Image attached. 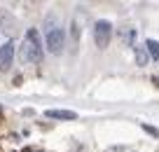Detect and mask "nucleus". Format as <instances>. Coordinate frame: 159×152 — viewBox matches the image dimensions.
<instances>
[{"mask_svg":"<svg viewBox=\"0 0 159 152\" xmlns=\"http://www.w3.org/2000/svg\"><path fill=\"white\" fill-rule=\"evenodd\" d=\"M110 38H112V24L105 19L96 21L94 26V40H96V47L98 49H105L110 44Z\"/></svg>","mask_w":159,"mask_h":152,"instance_id":"obj_3","label":"nucleus"},{"mask_svg":"<svg viewBox=\"0 0 159 152\" xmlns=\"http://www.w3.org/2000/svg\"><path fill=\"white\" fill-rule=\"evenodd\" d=\"M14 61V42L7 40L2 47H0V70H7Z\"/></svg>","mask_w":159,"mask_h":152,"instance_id":"obj_4","label":"nucleus"},{"mask_svg":"<svg viewBox=\"0 0 159 152\" xmlns=\"http://www.w3.org/2000/svg\"><path fill=\"white\" fill-rule=\"evenodd\" d=\"M136 63H138V66H148L150 63V54L145 52L143 47H136Z\"/></svg>","mask_w":159,"mask_h":152,"instance_id":"obj_6","label":"nucleus"},{"mask_svg":"<svg viewBox=\"0 0 159 152\" xmlns=\"http://www.w3.org/2000/svg\"><path fill=\"white\" fill-rule=\"evenodd\" d=\"M45 42H47V49L52 54H61V49H63V28L52 16L45 24Z\"/></svg>","mask_w":159,"mask_h":152,"instance_id":"obj_2","label":"nucleus"},{"mask_svg":"<svg viewBox=\"0 0 159 152\" xmlns=\"http://www.w3.org/2000/svg\"><path fill=\"white\" fill-rule=\"evenodd\" d=\"M145 47H148V54L152 56V59H159V42L157 40H148Z\"/></svg>","mask_w":159,"mask_h":152,"instance_id":"obj_7","label":"nucleus"},{"mask_svg":"<svg viewBox=\"0 0 159 152\" xmlns=\"http://www.w3.org/2000/svg\"><path fill=\"white\" fill-rule=\"evenodd\" d=\"M143 131H145V133H150V136H159V129L150 127V124H143Z\"/></svg>","mask_w":159,"mask_h":152,"instance_id":"obj_8","label":"nucleus"},{"mask_svg":"<svg viewBox=\"0 0 159 152\" xmlns=\"http://www.w3.org/2000/svg\"><path fill=\"white\" fill-rule=\"evenodd\" d=\"M45 115L49 119H77V115L73 110H47Z\"/></svg>","mask_w":159,"mask_h":152,"instance_id":"obj_5","label":"nucleus"},{"mask_svg":"<svg viewBox=\"0 0 159 152\" xmlns=\"http://www.w3.org/2000/svg\"><path fill=\"white\" fill-rule=\"evenodd\" d=\"M21 59L33 61V63H40V61H42V42H40V35H38L35 28L26 30L24 47H21Z\"/></svg>","mask_w":159,"mask_h":152,"instance_id":"obj_1","label":"nucleus"},{"mask_svg":"<svg viewBox=\"0 0 159 152\" xmlns=\"http://www.w3.org/2000/svg\"><path fill=\"white\" fill-rule=\"evenodd\" d=\"M0 117H2V110H0Z\"/></svg>","mask_w":159,"mask_h":152,"instance_id":"obj_9","label":"nucleus"}]
</instances>
